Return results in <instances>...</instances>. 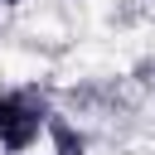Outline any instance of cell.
Wrapping results in <instances>:
<instances>
[{
	"label": "cell",
	"mask_w": 155,
	"mask_h": 155,
	"mask_svg": "<svg viewBox=\"0 0 155 155\" xmlns=\"http://www.w3.org/2000/svg\"><path fill=\"white\" fill-rule=\"evenodd\" d=\"M44 126H48V107L34 87L0 92V145L5 150H29Z\"/></svg>",
	"instance_id": "6da1fadb"
},
{
	"label": "cell",
	"mask_w": 155,
	"mask_h": 155,
	"mask_svg": "<svg viewBox=\"0 0 155 155\" xmlns=\"http://www.w3.org/2000/svg\"><path fill=\"white\" fill-rule=\"evenodd\" d=\"M53 140H58L63 155H82V140H73V131H68L63 121H53Z\"/></svg>",
	"instance_id": "7a4b0ae2"
},
{
	"label": "cell",
	"mask_w": 155,
	"mask_h": 155,
	"mask_svg": "<svg viewBox=\"0 0 155 155\" xmlns=\"http://www.w3.org/2000/svg\"><path fill=\"white\" fill-rule=\"evenodd\" d=\"M5 5H15V0H5Z\"/></svg>",
	"instance_id": "3957f363"
}]
</instances>
